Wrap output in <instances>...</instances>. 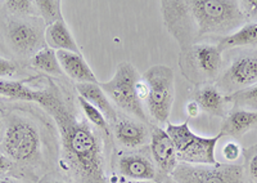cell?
<instances>
[{"label": "cell", "mask_w": 257, "mask_h": 183, "mask_svg": "<svg viewBox=\"0 0 257 183\" xmlns=\"http://www.w3.org/2000/svg\"><path fill=\"white\" fill-rule=\"evenodd\" d=\"M36 104L54 119L59 130L62 162L76 183H108L102 143L86 119L77 118L56 92L36 90Z\"/></svg>", "instance_id": "6da1fadb"}, {"label": "cell", "mask_w": 257, "mask_h": 183, "mask_svg": "<svg viewBox=\"0 0 257 183\" xmlns=\"http://www.w3.org/2000/svg\"><path fill=\"white\" fill-rule=\"evenodd\" d=\"M160 6L165 26L181 49L203 36L230 33L244 22L234 0H162Z\"/></svg>", "instance_id": "7a4b0ae2"}, {"label": "cell", "mask_w": 257, "mask_h": 183, "mask_svg": "<svg viewBox=\"0 0 257 183\" xmlns=\"http://www.w3.org/2000/svg\"><path fill=\"white\" fill-rule=\"evenodd\" d=\"M166 132L176 148L178 160L190 165H215L217 164L215 150L221 134L201 137L193 133L188 121L181 124H167Z\"/></svg>", "instance_id": "3957f363"}, {"label": "cell", "mask_w": 257, "mask_h": 183, "mask_svg": "<svg viewBox=\"0 0 257 183\" xmlns=\"http://www.w3.org/2000/svg\"><path fill=\"white\" fill-rule=\"evenodd\" d=\"M139 79L141 76L132 63L121 62L116 67L113 76L105 83H99V85L117 107L134 115L138 120L148 123V115L143 107V102L139 100L137 93V83Z\"/></svg>", "instance_id": "277c9868"}, {"label": "cell", "mask_w": 257, "mask_h": 183, "mask_svg": "<svg viewBox=\"0 0 257 183\" xmlns=\"http://www.w3.org/2000/svg\"><path fill=\"white\" fill-rule=\"evenodd\" d=\"M149 86L146 100L149 115L160 124H166L175 100V74L173 68L165 65H156L143 74Z\"/></svg>", "instance_id": "5b68a950"}, {"label": "cell", "mask_w": 257, "mask_h": 183, "mask_svg": "<svg viewBox=\"0 0 257 183\" xmlns=\"http://www.w3.org/2000/svg\"><path fill=\"white\" fill-rule=\"evenodd\" d=\"M3 148L8 159L17 162H31L40 157L41 141L38 129L24 118H12L7 124Z\"/></svg>", "instance_id": "8992f818"}, {"label": "cell", "mask_w": 257, "mask_h": 183, "mask_svg": "<svg viewBox=\"0 0 257 183\" xmlns=\"http://www.w3.org/2000/svg\"><path fill=\"white\" fill-rule=\"evenodd\" d=\"M222 62V53L217 45L194 44L183 49L180 61L185 76L193 83L215 79L219 75Z\"/></svg>", "instance_id": "52a82bcc"}, {"label": "cell", "mask_w": 257, "mask_h": 183, "mask_svg": "<svg viewBox=\"0 0 257 183\" xmlns=\"http://www.w3.org/2000/svg\"><path fill=\"white\" fill-rule=\"evenodd\" d=\"M171 178L176 183H245L243 166L237 164L190 165L179 162Z\"/></svg>", "instance_id": "ba28073f"}, {"label": "cell", "mask_w": 257, "mask_h": 183, "mask_svg": "<svg viewBox=\"0 0 257 183\" xmlns=\"http://www.w3.org/2000/svg\"><path fill=\"white\" fill-rule=\"evenodd\" d=\"M257 84V53L239 56L231 62L220 80V86L231 93Z\"/></svg>", "instance_id": "9c48e42d"}, {"label": "cell", "mask_w": 257, "mask_h": 183, "mask_svg": "<svg viewBox=\"0 0 257 183\" xmlns=\"http://www.w3.org/2000/svg\"><path fill=\"white\" fill-rule=\"evenodd\" d=\"M151 152L156 165L164 174H171L178 166L176 148L166 129L155 127L151 130Z\"/></svg>", "instance_id": "30bf717a"}, {"label": "cell", "mask_w": 257, "mask_h": 183, "mask_svg": "<svg viewBox=\"0 0 257 183\" xmlns=\"http://www.w3.org/2000/svg\"><path fill=\"white\" fill-rule=\"evenodd\" d=\"M118 173L128 180H155L157 169L155 162L144 155L126 154L117 160Z\"/></svg>", "instance_id": "8fae6325"}, {"label": "cell", "mask_w": 257, "mask_h": 183, "mask_svg": "<svg viewBox=\"0 0 257 183\" xmlns=\"http://www.w3.org/2000/svg\"><path fill=\"white\" fill-rule=\"evenodd\" d=\"M114 136L118 143L126 148H139L151 138L146 123L138 119H118L114 123Z\"/></svg>", "instance_id": "7c38bea8"}, {"label": "cell", "mask_w": 257, "mask_h": 183, "mask_svg": "<svg viewBox=\"0 0 257 183\" xmlns=\"http://www.w3.org/2000/svg\"><path fill=\"white\" fill-rule=\"evenodd\" d=\"M38 30L29 22L11 21L7 27V39L16 52L29 54L40 43Z\"/></svg>", "instance_id": "4fadbf2b"}, {"label": "cell", "mask_w": 257, "mask_h": 183, "mask_svg": "<svg viewBox=\"0 0 257 183\" xmlns=\"http://www.w3.org/2000/svg\"><path fill=\"white\" fill-rule=\"evenodd\" d=\"M57 58H58L62 71L71 79L75 80L77 84L98 83L95 74L81 54L72 53L67 50H57Z\"/></svg>", "instance_id": "5bb4252c"}, {"label": "cell", "mask_w": 257, "mask_h": 183, "mask_svg": "<svg viewBox=\"0 0 257 183\" xmlns=\"http://www.w3.org/2000/svg\"><path fill=\"white\" fill-rule=\"evenodd\" d=\"M76 89L79 92V97L84 98L95 109L99 110L105 116L107 121L116 123L118 120L116 109L112 105L108 96L105 95V92L100 88L99 83H80L76 84Z\"/></svg>", "instance_id": "9a60e30c"}, {"label": "cell", "mask_w": 257, "mask_h": 183, "mask_svg": "<svg viewBox=\"0 0 257 183\" xmlns=\"http://www.w3.org/2000/svg\"><path fill=\"white\" fill-rule=\"evenodd\" d=\"M257 124V113L248 110H234L225 118L220 129L222 137L229 136L233 138H240Z\"/></svg>", "instance_id": "2e32d148"}, {"label": "cell", "mask_w": 257, "mask_h": 183, "mask_svg": "<svg viewBox=\"0 0 257 183\" xmlns=\"http://www.w3.org/2000/svg\"><path fill=\"white\" fill-rule=\"evenodd\" d=\"M201 111L208 114L211 116L222 118L225 115V106H226V97L221 92L212 85L202 86L197 90L196 100Z\"/></svg>", "instance_id": "e0dca14e"}, {"label": "cell", "mask_w": 257, "mask_h": 183, "mask_svg": "<svg viewBox=\"0 0 257 183\" xmlns=\"http://www.w3.org/2000/svg\"><path fill=\"white\" fill-rule=\"evenodd\" d=\"M45 40L52 49L57 50H67L72 53H80L79 45L75 42L72 34L64 21L56 22L49 25L45 31Z\"/></svg>", "instance_id": "ac0fdd59"}, {"label": "cell", "mask_w": 257, "mask_h": 183, "mask_svg": "<svg viewBox=\"0 0 257 183\" xmlns=\"http://www.w3.org/2000/svg\"><path fill=\"white\" fill-rule=\"evenodd\" d=\"M254 44H257V22L243 25L237 31L224 36L217 44V48L222 53L224 50Z\"/></svg>", "instance_id": "d6986e66"}, {"label": "cell", "mask_w": 257, "mask_h": 183, "mask_svg": "<svg viewBox=\"0 0 257 183\" xmlns=\"http://www.w3.org/2000/svg\"><path fill=\"white\" fill-rule=\"evenodd\" d=\"M31 65L47 74L61 76L63 74L59 61L57 58V52L50 47H44L39 49L31 58Z\"/></svg>", "instance_id": "ffe728a7"}, {"label": "cell", "mask_w": 257, "mask_h": 183, "mask_svg": "<svg viewBox=\"0 0 257 183\" xmlns=\"http://www.w3.org/2000/svg\"><path fill=\"white\" fill-rule=\"evenodd\" d=\"M0 97H8L12 100L31 101L35 102L36 90L29 88L21 81L0 80Z\"/></svg>", "instance_id": "44dd1931"}, {"label": "cell", "mask_w": 257, "mask_h": 183, "mask_svg": "<svg viewBox=\"0 0 257 183\" xmlns=\"http://www.w3.org/2000/svg\"><path fill=\"white\" fill-rule=\"evenodd\" d=\"M225 97H226V102H231L239 109L257 113V84L234 92Z\"/></svg>", "instance_id": "7402d4cb"}, {"label": "cell", "mask_w": 257, "mask_h": 183, "mask_svg": "<svg viewBox=\"0 0 257 183\" xmlns=\"http://www.w3.org/2000/svg\"><path fill=\"white\" fill-rule=\"evenodd\" d=\"M34 4L48 26L56 22L64 21L63 15H62L61 0H38V2H34Z\"/></svg>", "instance_id": "603a6c76"}, {"label": "cell", "mask_w": 257, "mask_h": 183, "mask_svg": "<svg viewBox=\"0 0 257 183\" xmlns=\"http://www.w3.org/2000/svg\"><path fill=\"white\" fill-rule=\"evenodd\" d=\"M79 106L81 109V111L84 113L85 119L90 123L91 125H94L98 129L103 130L105 134H109L108 130V121L105 119V116L100 113L99 110L95 109L93 105H90L88 101H85L84 98L79 97Z\"/></svg>", "instance_id": "cb8c5ba5"}, {"label": "cell", "mask_w": 257, "mask_h": 183, "mask_svg": "<svg viewBox=\"0 0 257 183\" xmlns=\"http://www.w3.org/2000/svg\"><path fill=\"white\" fill-rule=\"evenodd\" d=\"M9 12L15 15H31L34 13V2L30 0H8L4 3Z\"/></svg>", "instance_id": "d4e9b609"}, {"label": "cell", "mask_w": 257, "mask_h": 183, "mask_svg": "<svg viewBox=\"0 0 257 183\" xmlns=\"http://www.w3.org/2000/svg\"><path fill=\"white\" fill-rule=\"evenodd\" d=\"M242 147L238 142L235 141H230L226 142L222 147V156L226 161L233 162L237 161L240 156H242Z\"/></svg>", "instance_id": "484cf974"}, {"label": "cell", "mask_w": 257, "mask_h": 183, "mask_svg": "<svg viewBox=\"0 0 257 183\" xmlns=\"http://www.w3.org/2000/svg\"><path fill=\"white\" fill-rule=\"evenodd\" d=\"M238 4L244 18L257 17V0H242L238 2Z\"/></svg>", "instance_id": "4316f807"}, {"label": "cell", "mask_w": 257, "mask_h": 183, "mask_svg": "<svg viewBox=\"0 0 257 183\" xmlns=\"http://www.w3.org/2000/svg\"><path fill=\"white\" fill-rule=\"evenodd\" d=\"M16 71H17V65L15 62H12L11 59L0 57V77L12 76Z\"/></svg>", "instance_id": "83f0119b"}, {"label": "cell", "mask_w": 257, "mask_h": 183, "mask_svg": "<svg viewBox=\"0 0 257 183\" xmlns=\"http://www.w3.org/2000/svg\"><path fill=\"white\" fill-rule=\"evenodd\" d=\"M137 93H138V97H139V100H141L142 102H143V101H146L147 98H148L149 86H148V84H147V81L143 79V77H141V79L138 80Z\"/></svg>", "instance_id": "f1b7e54d"}, {"label": "cell", "mask_w": 257, "mask_h": 183, "mask_svg": "<svg viewBox=\"0 0 257 183\" xmlns=\"http://www.w3.org/2000/svg\"><path fill=\"white\" fill-rule=\"evenodd\" d=\"M185 111H187L189 118H197V116L201 114V107L198 106V104H197L196 101H190V102L187 104Z\"/></svg>", "instance_id": "f546056e"}, {"label": "cell", "mask_w": 257, "mask_h": 183, "mask_svg": "<svg viewBox=\"0 0 257 183\" xmlns=\"http://www.w3.org/2000/svg\"><path fill=\"white\" fill-rule=\"evenodd\" d=\"M249 166V174H251L252 179L257 183V151L251 156L248 162Z\"/></svg>", "instance_id": "4dcf8cb0"}, {"label": "cell", "mask_w": 257, "mask_h": 183, "mask_svg": "<svg viewBox=\"0 0 257 183\" xmlns=\"http://www.w3.org/2000/svg\"><path fill=\"white\" fill-rule=\"evenodd\" d=\"M11 168V160L6 155L0 154V171H7Z\"/></svg>", "instance_id": "1f68e13d"}, {"label": "cell", "mask_w": 257, "mask_h": 183, "mask_svg": "<svg viewBox=\"0 0 257 183\" xmlns=\"http://www.w3.org/2000/svg\"><path fill=\"white\" fill-rule=\"evenodd\" d=\"M4 125H3V120L0 119V143L3 142V138H4Z\"/></svg>", "instance_id": "d6a6232c"}, {"label": "cell", "mask_w": 257, "mask_h": 183, "mask_svg": "<svg viewBox=\"0 0 257 183\" xmlns=\"http://www.w3.org/2000/svg\"><path fill=\"white\" fill-rule=\"evenodd\" d=\"M123 183H156L153 180H126Z\"/></svg>", "instance_id": "836d02e7"}, {"label": "cell", "mask_w": 257, "mask_h": 183, "mask_svg": "<svg viewBox=\"0 0 257 183\" xmlns=\"http://www.w3.org/2000/svg\"><path fill=\"white\" fill-rule=\"evenodd\" d=\"M0 183H16V182L12 179H8V178H2V179H0Z\"/></svg>", "instance_id": "e575fe53"}, {"label": "cell", "mask_w": 257, "mask_h": 183, "mask_svg": "<svg viewBox=\"0 0 257 183\" xmlns=\"http://www.w3.org/2000/svg\"><path fill=\"white\" fill-rule=\"evenodd\" d=\"M162 183H176V182L173 179V178H171V179H170V178H167V179H165Z\"/></svg>", "instance_id": "d590c367"}, {"label": "cell", "mask_w": 257, "mask_h": 183, "mask_svg": "<svg viewBox=\"0 0 257 183\" xmlns=\"http://www.w3.org/2000/svg\"><path fill=\"white\" fill-rule=\"evenodd\" d=\"M49 183H63V182H61V180H53V182H49Z\"/></svg>", "instance_id": "8d00e7d4"}, {"label": "cell", "mask_w": 257, "mask_h": 183, "mask_svg": "<svg viewBox=\"0 0 257 183\" xmlns=\"http://www.w3.org/2000/svg\"><path fill=\"white\" fill-rule=\"evenodd\" d=\"M254 148H256V150H257V145H256V146H254Z\"/></svg>", "instance_id": "74e56055"}]
</instances>
